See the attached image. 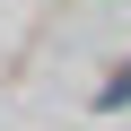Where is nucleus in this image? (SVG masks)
Masks as SVG:
<instances>
[{
    "label": "nucleus",
    "mask_w": 131,
    "mask_h": 131,
    "mask_svg": "<svg viewBox=\"0 0 131 131\" xmlns=\"http://www.w3.org/2000/svg\"><path fill=\"white\" fill-rule=\"evenodd\" d=\"M96 105H131V61H122L114 79H105V96H96Z\"/></svg>",
    "instance_id": "obj_1"
}]
</instances>
